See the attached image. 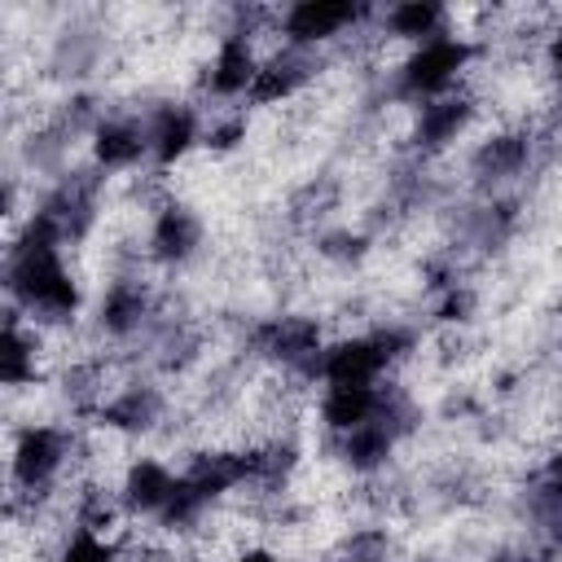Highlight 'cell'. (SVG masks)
Instances as JSON below:
<instances>
[{"label":"cell","instance_id":"obj_1","mask_svg":"<svg viewBox=\"0 0 562 562\" xmlns=\"http://www.w3.org/2000/svg\"><path fill=\"white\" fill-rule=\"evenodd\" d=\"M4 281L13 303H22L31 316L40 312L44 321H66L79 307V285L61 259V228L53 215L35 211L22 228V237L9 246Z\"/></svg>","mask_w":562,"mask_h":562},{"label":"cell","instance_id":"obj_2","mask_svg":"<svg viewBox=\"0 0 562 562\" xmlns=\"http://www.w3.org/2000/svg\"><path fill=\"white\" fill-rule=\"evenodd\" d=\"M404 347H408L404 329H378V334L342 338V342L321 351L316 378L325 386H378L382 373L395 364V356H404Z\"/></svg>","mask_w":562,"mask_h":562},{"label":"cell","instance_id":"obj_3","mask_svg":"<svg viewBox=\"0 0 562 562\" xmlns=\"http://www.w3.org/2000/svg\"><path fill=\"white\" fill-rule=\"evenodd\" d=\"M470 57H474V48L461 35H448V31L435 35V40H426V44H413V53L400 66V88L408 97L435 101V97L452 92V83L470 66Z\"/></svg>","mask_w":562,"mask_h":562},{"label":"cell","instance_id":"obj_4","mask_svg":"<svg viewBox=\"0 0 562 562\" xmlns=\"http://www.w3.org/2000/svg\"><path fill=\"white\" fill-rule=\"evenodd\" d=\"M70 457V435L61 426H26L13 439V457H9V479L22 492H44L61 465Z\"/></svg>","mask_w":562,"mask_h":562},{"label":"cell","instance_id":"obj_5","mask_svg":"<svg viewBox=\"0 0 562 562\" xmlns=\"http://www.w3.org/2000/svg\"><path fill=\"white\" fill-rule=\"evenodd\" d=\"M360 18H364V9L360 4H347V0H299V4H290L281 13V31H285V44L290 48H307V44H321V40L342 35Z\"/></svg>","mask_w":562,"mask_h":562},{"label":"cell","instance_id":"obj_6","mask_svg":"<svg viewBox=\"0 0 562 562\" xmlns=\"http://www.w3.org/2000/svg\"><path fill=\"white\" fill-rule=\"evenodd\" d=\"M259 57H255V44H250V35H241V31H233V35H224L220 40V48H215V57H211V66H206V88L215 92V97H250V88H255V79H259Z\"/></svg>","mask_w":562,"mask_h":562},{"label":"cell","instance_id":"obj_7","mask_svg":"<svg viewBox=\"0 0 562 562\" xmlns=\"http://www.w3.org/2000/svg\"><path fill=\"white\" fill-rule=\"evenodd\" d=\"M176 483H180V474H171V465H162V461H154V457H140V461H132V465L123 470L119 505H123L127 514H154V518H158V514L167 509Z\"/></svg>","mask_w":562,"mask_h":562},{"label":"cell","instance_id":"obj_8","mask_svg":"<svg viewBox=\"0 0 562 562\" xmlns=\"http://www.w3.org/2000/svg\"><path fill=\"white\" fill-rule=\"evenodd\" d=\"M474 119V101L465 92H443L435 101H422L417 114V145L422 149H443L448 140H457L465 132V123Z\"/></svg>","mask_w":562,"mask_h":562},{"label":"cell","instance_id":"obj_9","mask_svg":"<svg viewBox=\"0 0 562 562\" xmlns=\"http://www.w3.org/2000/svg\"><path fill=\"white\" fill-rule=\"evenodd\" d=\"M382 404H386V391L382 386H325V395H321V422L334 435H347V430L364 426L369 417H378Z\"/></svg>","mask_w":562,"mask_h":562},{"label":"cell","instance_id":"obj_10","mask_svg":"<svg viewBox=\"0 0 562 562\" xmlns=\"http://www.w3.org/2000/svg\"><path fill=\"white\" fill-rule=\"evenodd\" d=\"M145 136H149V158L162 162V167H171L176 158H184V154L193 149V140H198V119H193V110H184V105H162V110H154V119L145 123Z\"/></svg>","mask_w":562,"mask_h":562},{"label":"cell","instance_id":"obj_11","mask_svg":"<svg viewBox=\"0 0 562 562\" xmlns=\"http://www.w3.org/2000/svg\"><path fill=\"white\" fill-rule=\"evenodd\" d=\"M198 241H202V220H198L189 206H162V211L154 215L149 246H154L158 259L180 263V259H189V255L198 250Z\"/></svg>","mask_w":562,"mask_h":562},{"label":"cell","instance_id":"obj_12","mask_svg":"<svg viewBox=\"0 0 562 562\" xmlns=\"http://www.w3.org/2000/svg\"><path fill=\"white\" fill-rule=\"evenodd\" d=\"M92 154H97L101 167H132L149 154V136L132 119H105L92 132Z\"/></svg>","mask_w":562,"mask_h":562},{"label":"cell","instance_id":"obj_13","mask_svg":"<svg viewBox=\"0 0 562 562\" xmlns=\"http://www.w3.org/2000/svg\"><path fill=\"white\" fill-rule=\"evenodd\" d=\"M531 158V140L527 132H501V136H487L479 149H474V171L483 180H509L527 167Z\"/></svg>","mask_w":562,"mask_h":562},{"label":"cell","instance_id":"obj_14","mask_svg":"<svg viewBox=\"0 0 562 562\" xmlns=\"http://www.w3.org/2000/svg\"><path fill=\"white\" fill-rule=\"evenodd\" d=\"M145 312H149L145 285H140V281H114V285L105 290V299H101V329L123 338V334L140 329Z\"/></svg>","mask_w":562,"mask_h":562},{"label":"cell","instance_id":"obj_15","mask_svg":"<svg viewBox=\"0 0 562 562\" xmlns=\"http://www.w3.org/2000/svg\"><path fill=\"white\" fill-rule=\"evenodd\" d=\"M0 382H4V386H26V382H35V334L22 329L18 312H9L4 334H0Z\"/></svg>","mask_w":562,"mask_h":562},{"label":"cell","instance_id":"obj_16","mask_svg":"<svg viewBox=\"0 0 562 562\" xmlns=\"http://www.w3.org/2000/svg\"><path fill=\"white\" fill-rule=\"evenodd\" d=\"M158 395L149 386H127L123 395H114L110 404H101V422L114 430H149L158 422Z\"/></svg>","mask_w":562,"mask_h":562},{"label":"cell","instance_id":"obj_17","mask_svg":"<svg viewBox=\"0 0 562 562\" xmlns=\"http://www.w3.org/2000/svg\"><path fill=\"white\" fill-rule=\"evenodd\" d=\"M386 26H391L395 40L426 44V40L443 35V9L439 4H426V0H408V4H395L386 13Z\"/></svg>","mask_w":562,"mask_h":562},{"label":"cell","instance_id":"obj_18","mask_svg":"<svg viewBox=\"0 0 562 562\" xmlns=\"http://www.w3.org/2000/svg\"><path fill=\"white\" fill-rule=\"evenodd\" d=\"M53 562H114V544H110L105 536H97V531L79 527V531L57 549V558H53Z\"/></svg>","mask_w":562,"mask_h":562},{"label":"cell","instance_id":"obj_19","mask_svg":"<svg viewBox=\"0 0 562 562\" xmlns=\"http://www.w3.org/2000/svg\"><path fill=\"white\" fill-rule=\"evenodd\" d=\"M540 496L549 505H562V452H553L544 461V470H540Z\"/></svg>","mask_w":562,"mask_h":562},{"label":"cell","instance_id":"obj_20","mask_svg":"<svg viewBox=\"0 0 562 562\" xmlns=\"http://www.w3.org/2000/svg\"><path fill=\"white\" fill-rule=\"evenodd\" d=\"M224 562H281L272 549H237L233 558H224Z\"/></svg>","mask_w":562,"mask_h":562},{"label":"cell","instance_id":"obj_21","mask_svg":"<svg viewBox=\"0 0 562 562\" xmlns=\"http://www.w3.org/2000/svg\"><path fill=\"white\" fill-rule=\"evenodd\" d=\"M544 57H549V70H553V79L562 83V31L549 40V48H544Z\"/></svg>","mask_w":562,"mask_h":562}]
</instances>
